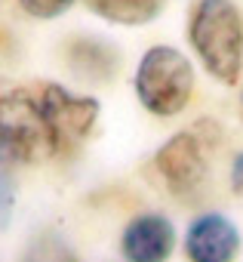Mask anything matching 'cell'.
Listing matches in <instances>:
<instances>
[{
	"label": "cell",
	"mask_w": 243,
	"mask_h": 262,
	"mask_svg": "<svg viewBox=\"0 0 243 262\" xmlns=\"http://www.w3.org/2000/svg\"><path fill=\"white\" fill-rule=\"evenodd\" d=\"M188 40L203 68L234 86L243 71V16L231 0H197L188 19Z\"/></svg>",
	"instance_id": "1"
},
{
	"label": "cell",
	"mask_w": 243,
	"mask_h": 262,
	"mask_svg": "<svg viewBox=\"0 0 243 262\" xmlns=\"http://www.w3.org/2000/svg\"><path fill=\"white\" fill-rule=\"evenodd\" d=\"M56 155L40 90H10L0 96V164L19 167Z\"/></svg>",
	"instance_id": "2"
},
{
	"label": "cell",
	"mask_w": 243,
	"mask_h": 262,
	"mask_svg": "<svg viewBox=\"0 0 243 262\" xmlns=\"http://www.w3.org/2000/svg\"><path fill=\"white\" fill-rule=\"evenodd\" d=\"M191 93H194V68L188 56H182L176 47H151L142 56L136 68V96L151 114L173 117L185 111Z\"/></svg>",
	"instance_id": "3"
},
{
	"label": "cell",
	"mask_w": 243,
	"mask_h": 262,
	"mask_svg": "<svg viewBox=\"0 0 243 262\" xmlns=\"http://www.w3.org/2000/svg\"><path fill=\"white\" fill-rule=\"evenodd\" d=\"M154 167L173 194H179V198L194 194L206 182V173H209V155H206L203 136L194 133V129L176 133L154 155Z\"/></svg>",
	"instance_id": "4"
},
{
	"label": "cell",
	"mask_w": 243,
	"mask_h": 262,
	"mask_svg": "<svg viewBox=\"0 0 243 262\" xmlns=\"http://www.w3.org/2000/svg\"><path fill=\"white\" fill-rule=\"evenodd\" d=\"M40 102L53 129V142H56V155H65L71 148H77L86 133L92 129L95 117H99V102L89 96H77L59 83H46L40 86Z\"/></svg>",
	"instance_id": "5"
},
{
	"label": "cell",
	"mask_w": 243,
	"mask_h": 262,
	"mask_svg": "<svg viewBox=\"0 0 243 262\" xmlns=\"http://www.w3.org/2000/svg\"><path fill=\"white\" fill-rule=\"evenodd\" d=\"M185 253L191 262H234L240 253V231L222 213H203L185 234Z\"/></svg>",
	"instance_id": "6"
},
{
	"label": "cell",
	"mask_w": 243,
	"mask_h": 262,
	"mask_svg": "<svg viewBox=\"0 0 243 262\" xmlns=\"http://www.w3.org/2000/svg\"><path fill=\"white\" fill-rule=\"evenodd\" d=\"M173 247H176V228L160 213L136 216L120 237V250H124L127 262H166Z\"/></svg>",
	"instance_id": "7"
},
{
	"label": "cell",
	"mask_w": 243,
	"mask_h": 262,
	"mask_svg": "<svg viewBox=\"0 0 243 262\" xmlns=\"http://www.w3.org/2000/svg\"><path fill=\"white\" fill-rule=\"evenodd\" d=\"M89 10L114 25H145L160 16L163 0H89Z\"/></svg>",
	"instance_id": "8"
},
{
	"label": "cell",
	"mask_w": 243,
	"mask_h": 262,
	"mask_svg": "<svg viewBox=\"0 0 243 262\" xmlns=\"http://www.w3.org/2000/svg\"><path fill=\"white\" fill-rule=\"evenodd\" d=\"M71 65L80 71V74H86V77H108L111 71H114V50L111 47H105V43H99V40H80V43H74V50H71Z\"/></svg>",
	"instance_id": "9"
},
{
	"label": "cell",
	"mask_w": 243,
	"mask_h": 262,
	"mask_svg": "<svg viewBox=\"0 0 243 262\" xmlns=\"http://www.w3.org/2000/svg\"><path fill=\"white\" fill-rule=\"evenodd\" d=\"M25 262H77V256L59 234H40L28 247Z\"/></svg>",
	"instance_id": "10"
},
{
	"label": "cell",
	"mask_w": 243,
	"mask_h": 262,
	"mask_svg": "<svg viewBox=\"0 0 243 262\" xmlns=\"http://www.w3.org/2000/svg\"><path fill=\"white\" fill-rule=\"evenodd\" d=\"M19 7L34 19H56L74 7V0H19Z\"/></svg>",
	"instance_id": "11"
},
{
	"label": "cell",
	"mask_w": 243,
	"mask_h": 262,
	"mask_svg": "<svg viewBox=\"0 0 243 262\" xmlns=\"http://www.w3.org/2000/svg\"><path fill=\"white\" fill-rule=\"evenodd\" d=\"M13 207H16V185L10 176V167L0 164V228H7L13 219Z\"/></svg>",
	"instance_id": "12"
},
{
	"label": "cell",
	"mask_w": 243,
	"mask_h": 262,
	"mask_svg": "<svg viewBox=\"0 0 243 262\" xmlns=\"http://www.w3.org/2000/svg\"><path fill=\"white\" fill-rule=\"evenodd\" d=\"M231 185L237 194H243V155L234 158V167H231Z\"/></svg>",
	"instance_id": "13"
}]
</instances>
